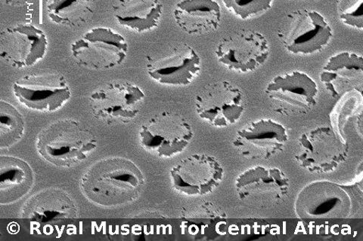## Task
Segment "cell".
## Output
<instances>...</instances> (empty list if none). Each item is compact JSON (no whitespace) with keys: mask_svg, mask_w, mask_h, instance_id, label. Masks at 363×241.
<instances>
[{"mask_svg":"<svg viewBox=\"0 0 363 241\" xmlns=\"http://www.w3.org/2000/svg\"><path fill=\"white\" fill-rule=\"evenodd\" d=\"M128 44L120 33L108 28L89 30L72 45L76 62L93 70L121 65L128 56Z\"/></svg>","mask_w":363,"mask_h":241,"instance_id":"8992f818","label":"cell"},{"mask_svg":"<svg viewBox=\"0 0 363 241\" xmlns=\"http://www.w3.org/2000/svg\"><path fill=\"white\" fill-rule=\"evenodd\" d=\"M195 102L199 118L217 128L235 124L245 111L242 90L227 81L214 82L204 87Z\"/></svg>","mask_w":363,"mask_h":241,"instance_id":"9c48e42d","label":"cell"},{"mask_svg":"<svg viewBox=\"0 0 363 241\" xmlns=\"http://www.w3.org/2000/svg\"><path fill=\"white\" fill-rule=\"evenodd\" d=\"M33 172L24 160L9 156L0 158V203L19 200L31 189Z\"/></svg>","mask_w":363,"mask_h":241,"instance_id":"44dd1931","label":"cell"},{"mask_svg":"<svg viewBox=\"0 0 363 241\" xmlns=\"http://www.w3.org/2000/svg\"><path fill=\"white\" fill-rule=\"evenodd\" d=\"M318 86L308 74L292 71L271 80L266 95L274 110L283 116H301L316 105Z\"/></svg>","mask_w":363,"mask_h":241,"instance_id":"ba28073f","label":"cell"},{"mask_svg":"<svg viewBox=\"0 0 363 241\" xmlns=\"http://www.w3.org/2000/svg\"><path fill=\"white\" fill-rule=\"evenodd\" d=\"M174 16L177 25L188 34H203L217 30L221 8L216 0H181Z\"/></svg>","mask_w":363,"mask_h":241,"instance_id":"d6986e66","label":"cell"},{"mask_svg":"<svg viewBox=\"0 0 363 241\" xmlns=\"http://www.w3.org/2000/svg\"><path fill=\"white\" fill-rule=\"evenodd\" d=\"M95 0H48V16L57 25L78 27L94 13Z\"/></svg>","mask_w":363,"mask_h":241,"instance_id":"603a6c76","label":"cell"},{"mask_svg":"<svg viewBox=\"0 0 363 241\" xmlns=\"http://www.w3.org/2000/svg\"><path fill=\"white\" fill-rule=\"evenodd\" d=\"M361 201L362 193L355 186L314 181L298 195L295 212L301 219H345L358 210Z\"/></svg>","mask_w":363,"mask_h":241,"instance_id":"7a4b0ae2","label":"cell"},{"mask_svg":"<svg viewBox=\"0 0 363 241\" xmlns=\"http://www.w3.org/2000/svg\"><path fill=\"white\" fill-rule=\"evenodd\" d=\"M333 37V30L324 17L308 9L292 11L278 33L284 48L292 54L304 55L322 51Z\"/></svg>","mask_w":363,"mask_h":241,"instance_id":"277c9868","label":"cell"},{"mask_svg":"<svg viewBox=\"0 0 363 241\" xmlns=\"http://www.w3.org/2000/svg\"><path fill=\"white\" fill-rule=\"evenodd\" d=\"M143 91L129 82H115L99 88L90 96L96 118L108 124L127 123L140 113Z\"/></svg>","mask_w":363,"mask_h":241,"instance_id":"8fae6325","label":"cell"},{"mask_svg":"<svg viewBox=\"0 0 363 241\" xmlns=\"http://www.w3.org/2000/svg\"><path fill=\"white\" fill-rule=\"evenodd\" d=\"M25 122L21 113L10 103L0 101V146L7 148L21 139Z\"/></svg>","mask_w":363,"mask_h":241,"instance_id":"cb8c5ba5","label":"cell"},{"mask_svg":"<svg viewBox=\"0 0 363 241\" xmlns=\"http://www.w3.org/2000/svg\"><path fill=\"white\" fill-rule=\"evenodd\" d=\"M194 133L189 122L179 114L164 112L143 124L140 137L143 147L161 158H170L190 143Z\"/></svg>","mask_w":363,"mask_h":241,"instance_id":"52a82bcc","label":"cell"},{"mask_svg":"<svg viewBox=\"0 0 363 241\" xmlns=\"http://www.w3.org/2000/svg\"><path fill=\"white\" fill-rule=\"evenodd\" d=\"M347 142L330 127H319L303 134L295 158L311 173H329L345 162Z\"/></svg>","mask_w":363,"mask_h":241,"instance_id":"5b68a950","label":"cell"},{"mask_svg":"<svg viewBox=\"0 0 363 241\" xmlns=\"http://www.w3.org/2000/svg\"><path fill=\"white\" fill-rule=\"evenodd\" d=\"M14 94L28 108L41 112L58 110L70 99L72 93L60 74H30L17 80Z\"/></svg>","mask_w":363,"mask_h":241,"instance_id":"7c38bea8","label":"cell"},{"mask_svg":"<svg viewBox=\"0 0 363 241\" xmlns=\"http://www.w3.org/2000/svg\"><path fill=\"white\" fill-rule=\"evenodd\" d=\"M224 170L214 157L196 154L180 160L170 170L174 189L189 196H202L217 189Z\"/></svg>","mask_w":363,"mask_h":241,"instance_id":"4fadbf2b","label":"cell"},{"mask_svg":"<svg viewBox=\"0 0 363 241\" xmlns=\"http://www.w3.org/2000/svg\"><path fill=\"white\" fill-rule=\"evenodd\" d=\"M24 210V216L40 222L60 220L74 211V204L67 195L60 192H41L32 199Z\"/></svg>","mask_w":363,"mask_h":241,"instance_id":"7402d4cb","label":"cell"},{"mask_svg":"<svg viewBox=\"0 0 363 241\" xmlns=\"http://www.w3.org/2000/svg\"><path fill=\"white\" fill-rule=\"evenodd\" d=\"M147 73L162 85L186 86L201 71V57L186 43L170 48L164 54L147 57Z\"/></svg>","mask_w":363,"mask_h":241,"instance_id":"5bb4252c","label":"cell"},{"mask_svg":"<svg viewBox=\"0 0 363 241\" xmlns=\"http://www.w3.org/2000/svg\"><path fill=\"white\" fill-rule=\"evenodd\" d=\"M291 181L279 168L257 166L247 169L235 180L242 199L278 203L286 199Z\"/></svg>","mask_w":363,"mask_h":241,"instance_id":"e0dca14e","label":"cell"},{"mask_svg":"<svg viewBox=\"0 0 363 241\" xmlns=\"http://www.w3.org/2000/svg\"><path fill=\"white\" fill-rule=\"evenodd\" d=\"M363 0H338L337 14L345 25L356 29L363 28Z\"/></svg>","mask_w":363,"mask_h":241,"instance_id":"484cf974","label":"cell"},{"mask_svg":"<svg viewBox=\"0 0 363 241\" xmlns=\"http://www.w3.org/2000/svg\"><path fill=\"white\" fill-rule=\"evenodd\" d=\"M225 6L232 13L246 20L268 11L274 0H222Z\"/></svg>","mask_w":363,"mask_h":241,"instance_id":"d4e9b609","label":"cell"},{"mask_svg":"<svg viewBox=\"0 0 363 241\" xmlns=\"http://www.w3.org/2000/svg\"><path fill=\"white\" fill-rule=\"evenodd\" d=\"M38 151L52 164L69 167L84 160L97 146L95 136L79 122L60 120L45 129L38 136Z\"/></svg>","mask_w":363,"mask_h":241,"instance_id":"3957f363","label":"cell"},{"mask_svg":"<svg viewBox=\"0 0 363 241\" xmlns=\"http://www.w3.org/2000/svg\"><path fill=\"white\" fill-rule=\"evenodd\" d=\"M48 47L45 33L31 25H18L0 34V56L15 68H27L37 64L43 59Z\"/></svg>","mask_w":363,"mask_h":241,"instance_id":"9a60e30c","label":"cell"},{"mask_svg":"<svg viewBox=\"0 0 363 241\" xmlns=\"http://www.w3.org/2000/svg\"><path fill=\"white\" fill-rule=\"evenodd\" d=\"M320 80L328 93L333 98H340L351 90L362 88V56L350 52L332 56L323 68Z\"/></svg>","mask_w":363,"mask_h":241,"instance_id":"ac0fdd59","label":"cell"},{"mask_svg":"<svg viewBox=\"0 0 363 241\" xmlns=\"http://www.w3.org/2000/svg\"><path fill=\"white\" fill-rule=\"evenodd\" d=\"M144 183L140 170L121 158L101 160L84 174L82 187L95 203L113 206L128 203L138 196Z\"/></svg>","mask_w":363,"mask_h":241,"instance_id":"6da1fadb","label":"cell"},{"mask_svg":"<svg viewBox=\"0 0 363 241\" xmlns=\"http://www.w3.org/2000/svg\"><path fill=\"white\" fill-rule=\"evenodd\" d=\"M288 141L287 131L281 124L265 119L238 131L233 145L246 158L267 160L281 153Z\"/></svg>","mask_w":363,"mask_h":241,"instance_id":"2e32d148","label":"cell"},{"mask_svg":"<svg viewBox=\"0 0 363 241\" xmlns=\"http://www.w3.org/2000/svg\"><path fill=\"white\" fill-rule=\"evenodd\" d=\"M113 10L121 26L143 33L158 25L163 6L160 0H116Z\"/></svg>","mask_w":363,"mask_h":241,"instance_id":"ffe728a7","label":"cell"},{"mask_svg":"<svg viewBox=\"0 0 363 241\" xmlns=\"http://www.w3.org/2000/svg\"><path fill=\"white\" fill-rule=\"evenodd\" d=\"M215 54L229 70L249 73L267 60L269 45L263 34L251 30H238L230 33L219 42Z\"/></svg>","mask_w":363,"mask_h":241,"instance_id":"30bf717a","label":"cell"}]
</instances>
